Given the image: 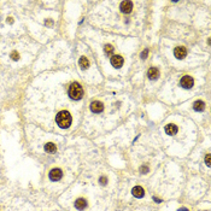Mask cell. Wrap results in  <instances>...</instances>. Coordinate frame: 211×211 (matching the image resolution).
I'll return each mask as SVG.
<instances>
[{
  "mask_svg": "<svg viewBox=\"0 0 211 211\" xmlns=\"http://www.w3.org/2000/svg\"><path fill=\"white\" fill-rule=\"evenodd\" d=\"M132 193L134 197H137V198H142L144 197V194H145V191L142 189V187L140 186H137V187H134L132 189Z\"/></svg>",
  "mask_w": 211,
  "mask_h": 211,
  "instance_id": "9",
  "label": "cell"
},
{
  "mask_svg": "<svg viewBox=\"0 0 211 211\" xmlns=\"http://www.w3.org/2000/svg\"><path fill=\"white\" fill-rule=\"evenodd\" d=\"M141 171H142V174H146V171H148V169L145 168V167H142V168H141Z\"/></svg>",
  "mask_w": 211,
  "mask_h": 211,
  "instance_id": "21",
  "label": "cell"
},
{
  "mask_svg": "<svg viewBox=\"0 0 211 211\" xmlns=\"http://www.w3.org/2000/svg\"><path fill=\"white\" fill-rule=\"evenodd\" d=\"M147 54H148V51H147V50H145V51L141 53V58H142V59H145V58L147 57Z\"/></svg>",
  "mask_w": 211,
  "mask_h": 211,
  "instance_id": "17",
  "label": "cell"
},
{
  "mask_svg": "<svg viewBox=\"0 0 211 211\" xmlns=\"http://www.w3.org/2000/svg\"><path fill=\"white\" fill-rule=\"evenodd\" d=\"M100 182H101L103 185H105V184L108 182V178H106V177H104V176H103V177H100Z\"/></svg>",
  "mask_w": 211,
  "mask_h": 211,
  "instance_id": "18",
  "label": "cell"
},
{
  "mask_svg": "<svg viewBox=\"0 0 211 211\" xmlns=\"http://www.w3.org/2000/svg\"><path fill=\"white\" fill-rule=\"evenodd\" d=\"M165 133H167L168 135H174L177 133V127L175 124H168L167 127H165Z\"/></svg>",
  "mask_w": 211,
  "mask_h": 211,
  "instance_id": "12",
  "label": "cell"
},
{
  "mask_svg": "<svg viewBox=\"0 0 211 211\" xmlns=\"http://www.w3.org/2000/svg\"><path fill=\"white\" fill-rule=\"evenodd\" d=\"M62 176H63V171L60 170V169H57V168L52 169L51 173H50V178L52 181H58V180L62 178Z\"/></svg>",
  "mask_w": 211,
  "mask_h": 211,
  "instance_id": "3",
  "label": "cell"
},
{
  "mask_svg": "<svg viewBox=\"0 0 211 211\" xmlns=\"http://www.w3.org/2000/svg\"><path fill=\"white\" fill-rule=\"evenodd\" d=\"M86 206H87V202L83 198H80L75 202V207H76L77 210H83V209H86Z\"/></svg>",
  "mask_w": 211,
  "mask_h": 211,
  "instance_id": "10",
  "label": "cell"
},
{
  "mask_svg": "<svg viewBox=\"0 0 211 211\" xmlns=\"http://www.w3.org/2000/svg\"><path fill=\"white\" fill-rule=\"evenodd\" d=\"M204 108H205V104H204L202 100L195 101V103H194V105H193V109H194L195 111H203V110H204Z\"/></svg>",
  "mask_w": 211,
  "mask_h": 211,
  "instance_id": "13",
  "label": "cell"
},
{
  "mask_svg": "<svg viewBox=\"0 0 211 211\" xmlns=\"http://www.w3.org/2000/svg\"><path fill=\"white\" fill-rule=\"evenodd\" d=\"M12 59H14V60L18 59V53L17 52H12Z\"/></svg>",
  "mask_w": 211,
  "mask_h": 211,
  "instance_id": "19",
  "label": "cell"
},
{
  "mask_svg": "<svg viewBox=\"0 0 211 211\" xmlns=\"http://www.w3.org/2000/svg\"><path fill=\"white\" fill-rule=\"evenodd\" d=\"M90 110H92L94 113H99L104 110V105L100 101H93L90 104Z\"/></svg>",
  "mask_w": 211,
  "mask_h": 211,
  "instance_id": "6",
  "label": "cell"
},
{
  "mask_svg": "<svg viewBox=\"0 0 211 211\" xmlns=\"http://www.w3.org/2000/svg\"><path fill=\"white\" fill-rule=\"evenodd\" d=\"M123 58L121 57V56H113L112 58H111V64L115 66V68H121L123 65Z\"/></svg>",
  "mask_w": 211,
  "mask_h": 211,
  "instance_id": "8",
  "label": "cell"
},
{
  "mask_svg": "<svg viewBox=\"0 0 211 211\" xmlns=\"http://www.w3.org/2000/svg\"><path fill=\"white\" fill-rule=\"evenodd\" d=\"M113 52V47L111 46V45H106V46H105V53L106 54H111Z\"/></svg>",
  "mask_w": 211,
  "mask_h": 211,
  "instance_id": "16",
  "label": "cell"
},
{
  "mask_svg": "<svg viewBox=\"0 0 211 211\" xmlns=\"http://www.w3.org/2000/svg\"><path fill=\"white\" fill-rule=\"evenodd\" d=\"M69 95L74 100H80L83 95V89L79 83H72L69 89Z\"/></svg>",
  "mask_w": 211,
  "mask_h": 211,
  "instance_id": "2",
  "label": "cell"
},
{
  "mask_svg": "<svg viewBox=\"0 0 211 211\" xmlns=\"http://www.w3.org/2000/svg\"><path fill=\"white\" fill-rule=\"evenodd\" d=\"M133 9V3L132 1H122L121 3V11H122L123 13H129Z\"/></svg>",
  "mask_w": 211,
  "mask_h": 211,
  "instance_id": "7",
  "label": "cell"
},
{
  "mask_svg": "<svg viewBox=\"0 0 211 211\" xmlns=\"http://www.w3.org/2000/svg\"><path fill=\"white\" fill-rule=\"evenodd\" d=\"M56 150H57V147H56V145L52 144V142H48V144L45 145V151H46V152H48V153H54Z\"/></svg>",
  "mask_w": 211,
  "mask_h": 211,
  "instance_id": "14",
  "label": "cell"
},
{
  "mask_svg": "<svg viewBox=\"0 0 211 211\" xmlns=\"http://www.w3.org/2000/svg\"><path fill=\"white\" fill-rule=\"evenodd\" d=\"M174 53H175V57H176L177 59H184V58L186 57V54H187V51H186V48H185V47L178 46V47H176V48H175Z\"/></svg>",
  "mask_w": 211,
  "mask_h": 211,
  "instance_id": "4",
  "label": "cell"
},
{
  "mask_svg": "<svg viewBox=\"0 0 211 211\" xmlns=\"http://www.w3.org/2000/svg\"><path fill=\"white\" fill-rule=\"evenodd\" d=\"M180 83H181V86H182L184 88H191L194 82H193V79L191 76H184L182 79H181Z\"/></svg>",
  "mask_w": 211,
  "mask_h": 211,
  "instance_id": "5",
  "label": "cell"
},
{
  "mask_svg": "<svg viewBox=\"0 0 211 211\" xmlns=\"http://www.w3.org/2000/svg\"><path fill=\"white\" fill-rule=\"evenodd\" d=\"M205 162H206V165H210V155H207V156H206Z\"/></svg>",
  "mask_w": 211,
  "mask_h": 211,
  "instance_id": "20",
  "label": "cell"
},
{
  "mask_svg": "<svg viewBox=\"0 0 211 211\" xmlns=\"http://www.w3.org/2000/svg\"><path fill=\"white\" fill-rule=\"evenodd\" d=\"M71 115L66 111V110H63V111H60L58 112L57 115V123L60 128H68L70 124H71Z\"/></svg>",
  "mask_w": 211,
  "mask_h": 211,
  "instance_id": "1",
  "label": "cell"
},
{
  "mask_svg": "<svg viewBox=\"0 0 211 211\" xmlns=\"http://www.w3.org/2000/svg\"><path fill=\"white\" fill-rule=\"evenodd\" d=\"M88 65H89L88 59H87L86 57H82V58L80 59V66H81L82 69H87V68H88Z\"/></svg>",
  "mask_w": 211,
  "mask_h": 211,
  "instance_id": "15",
  "label": "cell"
},
{
  "mask_svg": "<svg viewBox=\"0 0 211 211\" xmlns=\"http://www.w3.org/2000/svg\"><path fill=\"white\" fill-rule=\"evenodd\" d=\"M147 75H148V77H150L151 80H156V79H158V76H159V71H158V69H156V68H151V69L148 70Z\"/></svg>",
  "mask_w": 211,
  "mask_h": 211,
  "instance_id": "11",
  "label": "cell"
}]
</instances>
